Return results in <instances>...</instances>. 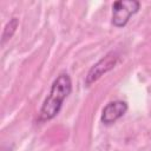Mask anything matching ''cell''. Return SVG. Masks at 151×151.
I'll return each mask as SVG.
<instances>
[{
	"label": "cell",
	"mask_w": 151,
	"mask_h": 151,
	"mask_svg": "<svg viewBox=\"0 0 151 151\" xmlns=\"http://www.w3.org/2000/svg\"><path fill=\"white\" fill-rule=\"evenodd\" d=\"M72 91V81L67 73H61L53 81L50 94L46 97L40 112H39V120L45 122L53 119L61 109L64 100L68 97Z\"/></svg>",
	"instance_id": "1"
},
{
	"label": "cell",
	"mask_w": 151,
	"mask_h": 151,
	"mask_svg": "<svg viewBox=\"0 0 151 151\" xmlns=\"http://www.w3.org/2000/svg\"><path fill=\"white\" fill-rule=\"evenodd\" d=\"M140 8L137 0H117L112 4V24L116 27H124L131 15L136 14Z\"/></svg>",
	"instance_id": "2"
},
{
	"label": "cell",
	"mask_w": 151,
	"mask_h": 151,
	"mask_svg": "<svg viewBox=\"0 0 151 151\" xmlns=\"http://www.w3.org/2000/svg\"><path fill=\"white\" fill-rule=\"evenodd\" d=\"M118 60H119V54L116 51H111L105 57H103L88 71V73L86 76V79H85L86 86H90L92 83L97 81L103 74H105L106 72H109L112 68H114V66L117 65Z\"/></svg>",
	"instance_id": "3"
},
{
	"label": "cell",
	"mask_w": 151,
	"mask_h": 151,
	"mask_svg": "<svg viewBox=\"0 0 151 151\" xmlns=\"http://www.w3.org/2000/svg\"><path fill=\"white\" fill-rule=\"evenodd\" d=\"M127 111V104L123 100L110 101L105 105L101 112V123L104 125H111L119 118H122Z\"/></svg>",
	"instance_id": "4"
},
{
	"label": "cell",
	"mask_w": 151,
	"mask_h": 151,
	"mask_svg": "<svg viewBox=\"0 0 151 151\" xmlns=\"http://www.w3.org/2000/svg\"><path fill=\"white\" fill-rule=\"evenodd\" d=\"M18 25H19V20H18L17 18H12V19L7 22V25L5 26L4 32H2V39H1L2 45H4L8 39H11V38H12V35H13V34H14V32L17 31Z\"/></svg>",
	"instance_id": "5"
}]
</instances>
